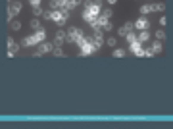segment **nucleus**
Returning <instances> with one entry per match:
<instances>
[{"label":"nucleus","instance_id":"10","mask_svg":"<svg viewBox=\"0 0 173 129\" xmlns=\"http://www.w3.org/2000/svg\"><path fill=\"white\" fill-rule=\"evenodd\" d=\"M18 52H19V44L14 39H8V58H14Z\"/></svg>","mask_w":173,"mask_h":129},{"label":"nucleus","instance_id":"25","mask_svg":"<svg viewBox=\"0 0 173 129\" xmlns=\"http://www.w3.org/2000/svg\"><path fill=\"white\" fill-rule=\"evenodd\" d=\"M127 33H129V29H125V27H121V29H117V35H119V37H125Z\"/></svg>","mask_w":173,"mask_h":129},{"label":"nucleus","instance_id":"20","mask_svg":"<svg viewBox=\"0 0 173 129\" xmlns=\"http://www.w3.org/2000/svg\"><path fill=\"white\" fill-rule=\"evenodd\" d=\"M125 39H127V43H133V41H137V33H131V31H129V33L125 35Z\"/></svg>","mask_w":173,"mask_h":129},{"label":"nucleus","instance_id":"26","mask_svg":"<svg viewBox=\"0 0 173 129\" xmlns=\"http://www.w3.org/2000/svg\"><path fill=\"white\" fill-rule=\"evenodd\" d=\"M106 43H108V46H115V44H117V41H115L114 37H110V39H108V41H106Z\"/></svg>","mask_w":173,"mask_h":129},{"label":"nucleus","instance_id":"22","mask_svg":"<svg viewBox=\"0 0 173 129\" xmlns=\"http://www.w3.org/2000/svg\"><path fill=\"white\" fill-rule=\"evenodd\" d=\"M33 14L35 15H44V10L40 6H37V8H33Z\"/></svg>","mask_w":173,"mask_h":129},{"label":"nucleus","instance_id":"11","mask_svg":"<svg viewBox=\"0 0 173 129\" xmlns=\"http://www.w3.org/2000/svg\"><path fill=\"white\" fill-rule=\"evenodd\" d=\"M65 41H67V35L65 31H56V37H54V46H62Z\"/></svg>","mask_w":173,"mask_h":129},{"label":"nucleus","instance_id":"15","mask_svg":"<svg viewBox=\"0 0 173 129\" xmlns=\"http://www.w3.org/2000/svg\"><path fill=\"white\" fill-rule=\"evenodd\" d=\"M102 33H104L102 29H96V31L92 33V39H94V41H100V43H104V37H102Z\"/></svg>","mask_w":173,"mask_h":129},{"label":"nucleus","instance_id":"14","mask_svg":"<svg viewBox=\"0 0 173 129\" xmlns=\"http://www.w3.org/2000/svg\"><path fill=\"white\" fill-rule=\"evenodd\" d=\"M150 48H152V52H154V54H160V52H162V41H154L150 44Z\"/></svg>","mask_w":173,"mask_h":129},{"label":"nucleus","instance_id":"16","mask_svg":"<svg viewBox=\"0 0 173 129\" xmlns=\"http://www.w3.org/2000/svg\"><path fill=\"white\" fill-rule=\"evenodd\" d=\"M112 56L114 58H123V56H125V50H123V48H115L112 52Z\"/></svg>","mask_w":173,"mask_h":129},{"label":"nucleus","instance_id":"4","mask_svg":"<svg viewBox=\"0 0 173 129\" xmlns=\"http://www.w3.org/2000/svg\"><path fill=\"white\" fill-rule=\"evenodd\" d=\"M65 35H67V43H77V44L83 41V37H85L83 29H79V27H71V29H67Z\"/></svg>","mask_w":173,"mask_h":129},{"label":"nucleus","instance_id":"6","mask_svg":"<svg viewBox=\"0 0 173 129\" xmlns=\"http://www.w3.org/2000/svg\"><path fill=\"white\" fill-rule=\"evenodd\" d=\"M163 10V2H156V4H144V6L141 8V14L146 15L150 14V12H162Z\"/></svg>","mask_w":173,"mask_h":129},{"label":"nucleus","instance_id":"13","mask_svg":"<svg viewBox=\"0 0 173 129\" xmlns=\"http://www.w3.org/2000/svg\"><path fill=\"white\" fill-rule=\"evenodd\" d=\"M137 41L139 43H146V41H150V31H141V33L137 35Z\"/></svg>","mask_w":173,"mask_h":129},{"label":"nucleus","instance_id":"21","mask_svg":"<svg viewBox=\"0 0 173 129\" xmlns=\"http://www.w3.org/2000/svg\"><path fill=\"white\" fill-rule=\"evenodd\" d=\"M29 25H31L33 27V29H40V21H39V19H31V23H29Z\"/></svg>","mask_w":173,"mask_h":129},{"label":"nucleus","instance_id":"9","mask_svg":"<svg viewBox=\"0 0 173 129\" xmlns=\"http://www.w3.org/2000/svg\"><path fill=\"white\" fill-rule=\"evenodd\" d=\"M39 46H40V48L35 52V56H43V54H48V52H52V50H54V44H52V43H46V41H44V43H40Z\"/></svg>","mask_w":173,"mask_h":129},{"label":"nucleus","instance_id":"1","mask_svg":"<svg viewBox=\"0 0 173 129\" xmlns=\"http://www.w3.org/2000/svg\"><path fill=\"white\" fill-rule=\"evenodd\" d=\"M100 15V4H96V2H89L86 0L85 2V10H83V21L85 23H92L94 19Z\"/></svg>","mask_w":173,"mask_h":129},{"label":"nucleus","instance_id":"7","mask_svg":"<svg viewBox=\"0 0 173 129\" xmlns=\"http://www.w3.org/2000/svg\"><path fill=\"white\" fill-rule=\"evenodd\" d=\"M129 52H131V54H135L137 58H141V56H144V48H142V43H139V41H133V43H129Z\"/></svg>","mask_w":173,"mask_h":129},{"label":"nucleus","instance_id":"19","mask_svg":"<svg viewBox=\"0 0 173 129\" xmlns=\"http://www.w3.org/2000/svg\"><path fill=\"white\" fill-rule=\"evenodd\" d=\"M52 54H54V56H60V58H62V56H65V54H64V50H62V46H54Z\"/></svg>","mask_w":173,"mask_h":129},{"label":"nucleus","instance_id":"17","mask_svg":"<svg viewBox=\"0 0 173 129\" xmlns=\"http://www.w3.org/2000/svg\"><path fill=\"white\" fill-rule=\"evenodd\" d=\"M100 15H104L106 19H110V18H112V15H114L112 8H106V10H102V12H100Z\"/></svg>","mask_w":173,"mask_h":129},{"label":"nucleus","instance_id":"28","mask_svg":"<svg viewBox=\"0 0 173 129\" xmlns=\"http://www.w3.org/2000/svg\"><path fill=\"white\" fill-rule=\"evenodd\" d=\"M144 56H148V58H150V56H154V52H152V48H146V50H144Z\"/></svg>","mask_w":173,"mask_h":129},{"label":"nucleus","instance_id":"5","mask_svg":"<svg viewBox=\"0 0 173 129\" xmlns=\"http://www.w3.org/2000/svg\"><path fill=\"white\" fill-rule=\"evenodd\" d=\"M19 12H21V2H18V0L10 2V6H8V21H14V18Z\"/></svg>","mask_w":173,"mask_h":129},{"label":"nucleus","instance_id":"24","mask_svg":"<svg viewBox=\"0 0 173 129\" xmlns=\"http://www.w3.org/2000/svg\"><path fill=\"white\" fill-rule=\"evenodd\" d=\"M12 29H14V31H19V29H21V23L14 19V21H12Z\"/></svg>","mask_w":173,"mask_h":129},{"label":"nucleus","instance_id":"8","mask_svg":"<svg viewBox=\"0 0 173 129\" xmlns=\"http://www.w3.org/2000/svg\"><path fill=\"white\" fill-rule=\"evenodd\" d=\"M133 27L137 31H146V29H150V21L146 19V15H141V18L137 19V21L133 23Z\"/></svg>","mask_w":173,"mask_h":129},{"label":"nucleus","instance_id":"18","mask_svg":"<svg viewBox=\"0 0 173 129\" xmlns=\"http://www.w3.org/2000/svg\"><path fill=\"white\" fill-rule=\"evenodd\" d=\"M163 39H166V31H163V29L156 31V41H163Z\"/></svg>","mask_w":173,"mask_h":129},{"label":"nucleus","instance_id":"30","mask_svg":"<svg viewBox=\"0 0 173 129\" xmlns=\"http://www.w3.org/2000/svg\"><path fill=\"white\" fill-rule=\"evenodd\" d=\"M123 27H125V29H129V31H131V29H133V21H127V23H125V25H123Z\"/></svg>","mask_w":173,"mask_h":129},{"label":"nucleus","instance_id":"29","mask_svg":"<svg viewBox=\"0 0 173 129\" xmlns=\"http://www.w3.org/2000/svg\"><path fill=\"white\" fill-rule=\"evenodd\" d=\"M29 2H31V6H33V8L40 6V0H29Z\"/></svg>","mask_w":173,"mask_h":129},{"label":"nucleus","instance_id":"32","mask_svg":"<svg viewBox=\"0 0 173 129\" xmlns=\"http://www.w3.org/2000/svg\"><path fill=\"white\" fill-rule=\"evenodd\" d=\"M102 2H104V0H96V4H102Z\"/></svg>","mask_w":173,"mask_h":129},{"label":"nucleus","instance_id":"27","mask_svg":"<svg viewBox=\"0 0 173 129\" xmlns=\"http://www.w3.org/2000/svg\"><path fill=\"white\" fill-rule=\"evenodd\" d=\"M166 23H167V18H166V15H160V25H166Z\"/></svg>","mask_w":173,"mask_h":129},{"label":"nucleus","instance_id":"23","mask_svg":"<svg viewBox=\"0 0 173 129\" xmlns=\"http://www.w3.org/2000/svg\"><path fill=\"white\" fill-rule=\"evenodd\" d=\"M102 29H104V31H112V29H114V25H112V21H110V19H108V21H106V23H104V25H102Z\"/></svg>","mask_w":173,"mask_h":129},{"label":"nucleus","instance_id":"33","mask_svg":"<svg viewBox=\"0 0 173 129\" xmlns=\"http://www.w3.org/2000/svg\"><path fill=\"white\" fill-rule=\"evenodd\" d=\"M10 2H14V0H10Z\"/></svg>","mask_w":173,"mask_h":129},{"label":"nucleus","instance_id":"31","mask_svg":"<svg viewBox=\"0 0 173 129\" xmlns=\"http://www.w3.org/2000/svg\"><path fill=\"white\" fill-rule=\"evenodd\" d=\"M106 2H108L110 6H114V4H117V0H106Z\"/></svg>","mask_w":173,"mask_h":129},{"label":"nucleus","instance_id":"2","mask_svg":"<svg viewBox=\"0 0 173 129\" xmlns=\"http://www.w3.org/2000/svg\"><path fill=\"white\" fill-rule=\"evenodd\" d=\"M46 41V29H37V33H33V35H29V37H25L21 41V46H35V44H40V43H44Z\"/></svg>","mask_w":173,"mask_h":129},{"label":"nucleus","instance_id":"3","mask_svg":"<svg viewBox=\"0 0 173 129\" xmlns=\"http://www.w3.org/2000/svg\"><path fill=\"white\" fill-rule=\"evenodd\" d=\"M92 43H94V39H92V37H83V41L79 43V46H81L79 56H90V54H94L96 50H94Z\"/></svg>","mask_w":173,"mask_h":129},{"label":"nucleus","instance_id":"12","mask_svg":"<svg viewBox=\"0 0 173 129\" xmlns=\"http://www.w3.org/2000/svg\"><path fill=\"white\" fill-rule=\"evenodd\" d=\"M65 4H67V0H50V10H62V8H65Z\"/></svg>","mask_w":173,"mask_h":129}]
</instances>
